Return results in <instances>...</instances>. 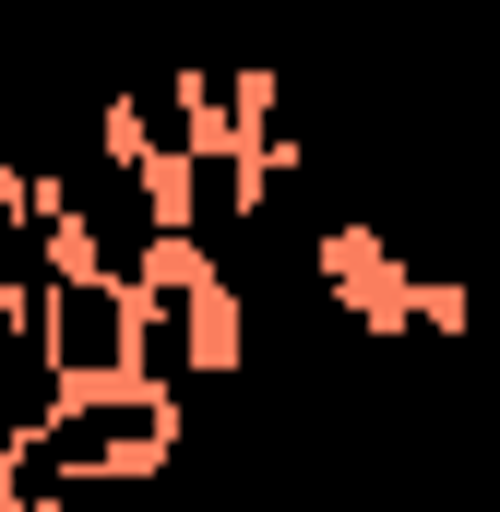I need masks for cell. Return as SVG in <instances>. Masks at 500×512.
Returning <instances> with one entry per match:
<instances>
[{
  "label": "cell",
  "instance_id": "6da1fadb",
  "mask_svg": "<svg viewBox=\"0 0 500 512\" xmlns=\"http://www.w3.org/2000/svg\"><path fill=\"white\" fill-rule=\"evenodd\" d=\"M24 334H36V358H48L60 393L131 382V286H108V274H72V262H60V274L24 298Z\"/></svg>",
  "mask_w": 500,
  "mask_h": 512
}]
</instances>
